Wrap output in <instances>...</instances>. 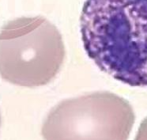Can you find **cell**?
I'll list each match as a JSON object with an SVG mask.
<instances>
[{
	"label": "cell",
	"mask_w": 147,
	"mask_h": 140,
	"mask_svg": "<svg viewBox=\"0 0 147 140\" xmlns=\"http://www.w3.org/2000/svg\"><path fill=\"white\" fill-rule=\"evenodd\" d=\"M80 29L100 70L128 86H147V0H86Z\"/></svg>",
	"instance_id": "cell-1"
},
{
	"label": "cell",
	"mask_w": 147,
	"mask_h": 140,
	"mask_svg": "<svg viewBox=\"0 0 147 140\" xmlns=\"http://www.w3.org/2000/svg\"><path fill=\"white\" fill-rule=\"evenodd\" d=\"M65 55L60 32L44 17L18 18L0 29V76L11 84L47 85L59 72Z\"/></svg>",
	"instance_id": "cell-2"
},
{
	"label": "cell",
	"mask_w": 147,
	"mask_h": 140,
	"mask_svg": "<svg viewBox=\"0 0 147 140\" xmlns=\"http://www.w3.org/2000/svg\"><path fill=\"white\" fill-rule=\"evenodd\" d=\"M135 120L130 103L108 91L64 100L42 125L45 140H127Z\"/></svg>",
	"instance_id": "cell-3"
},
{
	"label": "cell",
	"mask_w": 147,
	"mask_h": 140,
	"mask_svg": "<svg viewBox=\"0 0 147 140\" xmlns=\"http://www.w3.org/2000/svg\"><path fill=\"white\" fill-rule=\"evenodd\" d=\"M134 140H147V117L141 123Z\"/></svg>",
	"instance_id": "cell-4"
},
{
	"label": "cell",
	"mask_w": 147,
	"mask_h": 140,
	"mask_svg": "<svg viewBox=\"0 0 147 140\" xmlns=\"http://www.w3.org/2000/svg\"><path fill=\"white\" fill-rule=\"evenodd\" d=\"M1 122H2V120H1V115H0V127H1Z\"/></svg>",
	"instance_id": "cell-5"
}]
</instances>
